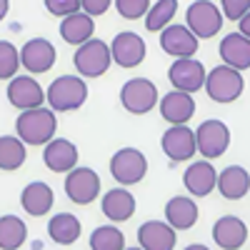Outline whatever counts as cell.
Here are the masks:
<instances>
[{"instance_id":"cell-22","label":"cell","mask_w":250,"mask_h":250,"mask_svg":"<svg viewBox=\"0 0 250 250\" xmlns=\"http://www.w3.org/2000/svg\"><path fill=\"white\" fill-rule=\"evenodd\" d=\"M55 203V193H53V188L48 183H30L23 188V193H20V208L33 215V218H40V215H45L50 208Z\"/></svg>"},{"instance_id":"cell-37","label":"cell","mask_w":250,"mask_h":250,"mask_svg":"<svg viewBox=\"0 0 250 250\" xmlns=\"http://www.w3.org/2000/svg\"><path fill=\"white\" fill-rule=\"evenodd\" d=\"M238 28H240L238 33H243L245 38H250V10H248V13H245V15L238 20Z\"/></svg>"},{"instance_id":"cell-12","label":"cell","mask_w":250,"mask_h":250,"mask_svg":"<svg viewBox=\"0 0 250 250\" xmlns=\"http://www.w3.org/2000/svg\"><path fill=\"white\" fill-rule=\"evenodd\" d=\"M110 55H113V62H118L120 68H138L145 60V55H148V48H145V40L138 33L125 30L113 38Z\"/></svg>"},{"instance_id":"cell-36","label":"cell","mask_w":250,"mask_h":250,"mask_svg":"<svg viewBox=\"0 0 250 250\" xmlns=\"http://www.w3.org/2000/svg\"><path fill=\"white\" fill-rule=\"evenodd\" d=\"M110 3H113V0H80V10H83V13H88L90 18H95V15H105L108 8H110Z\"/></svg>"},{"instance_id":"cell-16","label":"cell","mask_w":250,"mask_h":250,"mask_svg":"<svg viewBox=\"0 0 250 250\" xmlns=\"http://www.w3.org/2000/svg\"><path fill=\"white\" fill-rule=\"evenodd\" d=\"M175 243V228L163 220H148L138 228V245L143 250H173Z\"/></svg>"},{"instance_id":"cell-27","label":"cell","mask_w":250,"mask_h":250,"mask_svg":"<svg viewBox=\"0 0 250 250\" xmlns=\"http://www.w3.org/2000/svg\"><path fill=\"white\" fill-rule=\"evenodd\" d=\"M80 233H83L80 220L73 213H58L48 223V235L58 245H73L80 238Z\"/></svg>"},{"instance_id":"cell-25","label":"cell","mask_w":250,"mask_h":250,"mask_svg":"<svg viewBox=\"0 0 250 250\" xmlns=\"http://www.w3.org/2000/svg\"><path fill=\"white\" fill-rule=\"evenodd\" d=\"M165 220L168 225H173L175 230H190L198 223V205L195 200L185 198V195H175L165 205Z\"/></svg>"},{"instance_id":"cell-39","label":"cell","mask_w":250,"mask_h":250,"mask_svg":"<svg viewBox=\"0 0 250 250\" xmlns=\"http://www.w3.org/2000/svg\"><path fill=\"white\" fill-rule=\"evenodd\" d=\"M185 250H210V248H205V245H200V243H193V245H188Z\"/></svg>"},{"instance_id":"cell-4","label":"cell","mask_w":250,"mask_h":250,"mask_svg":"<svg viewBox=\"0 0 250 250\" xmlns=\"http://www.w3.org/2000/svg\"><path fill=\"white\" fill-rule=\"evenodd\" d=\"M73 62H75V70H78L80 78H100L113 62L110 45H105L98 38H90L88 43L78 45Z\"/></svg>"},{"instance_id":"cell-14","label":"cell","mask_w":250,"mask_h":250,"mask_svg":"<svg viewBox=\"0 0 250 250\" xmlns=\"http://www.w3.org/2000/svg\"><path fill=\"white\" fill-rule=\"evenodd\" d=\"M8 100L18 110H33L45 103V90L40 88V83L28 75H15L8 85Z\"/></svg>"},{"instance_id":"cell-6","label":"cell","mask_w":250,"mask_h":250,"mask_svg":"<svg viewBox=\"0 0 250 250\" xmlns=\"http://www.w3.org/2000/svg\"><path fill=\"white\" fill-rule=\"evenodd\" d=\"M185 25L198 40H208V38H215L223 28V13L218 5H213L210 0H195L190 3L185 13Z\"/></svg>"},{"instance_id":"cell-8","label":"cell","mask_w":250,"mask_h":250,"mask_svg":"<svg viewBox=\"0 0 250 250\" xmlns=\"http://www.w3.org/2000/svg\"><path fill=\"white\" fill-rule=\"evenodd\" d=\"M195 145H198V150L203 153L205 160H215L228 150V145H230V128H228L223 120H215V118L205 120L195 130Z\"/></svg>"},{"instance_id":"cell-10","label":"cell","mask_w":250,"mask_h":250,"mask_svg":"<svg viewBox=\"0 0 250 250\" xmlns=\"http://www.w3.org/2000/svg\"><path fill=\"white\" fill-rule=\"evenodd\" d=\"M205 65L195 58H178L170 70H168V80L173 90H183V93H195L205 85Z\"/></svg>"},{"instance_id":"cell-30","label":"cell","mask_w":250,"mask_h":250,"mask_svg":"<svg viewBox=\"0 0 250 250\" xmlns=\"http://www.w3.org/2000/svg\"><path fill=\"white\" fill-rule=\"evenodd\" d=\"M175 13H178V0H158L155 5H150L148 15H145V28L150 33H160L173 23Z\"/></svg>"},{"instance_id":"cell-11","label":"cell","mask_w":250,"mask_h":250,"mask_svg":"<svg viewBox=\"0 0 250 250\" xmlns=\"http://www.w3.org/2000/svg\"><path fill=\"white\" fill-rule=\"evenodd\" d=\"M160 148L173 163H185L190 160L198 150L195 145V130H190L188 125H170L160 138Z\"/></svg>"},{"instance_id":"cell-17","label":"cell","mask_w":250,"mask_h":250,"mask_svg":"<svg viewBox=\"0 0 250 250\" xmlns=\"http://www.w3.org/2000/svg\"><path fill=\"white\" fill-rule=\"evenodd\" d=\"M160 48L163 53L178 58H193L198 50V38L188 30V25H168L160 30Z\"/></svg>"},{"instance_id":"cell-34","label":"cell","mask_w":250,"mask_h":250,"mask_svg":"<svg viewBox=\"0 0 250 250\" xmlns=\"http://www.w3.org/2000/svg\"><path fill=\"white\" fill-rule=\"evenodd\" d=\"M45 10L55 18H68L80 10V0H43Z\"/></svg>"},{"instance_id":"cell-3","label":"cell","mask_w":250,"mask_h":250,"mask_svg":"<svg viewBox=\"0 0 250 250\" xmlns=\"http://www.w3.org/2000/svg\"><path fill=\"white\" fill-rule=\"evenodd\" d=\"M205 93L213 103H220V105H228L243 95V88H245V80H243V73L230 68V65H218L213 68L210 73L205 75Z\"/></svg>"},{"instance_id":"cell-9","label":"cell","mask_w":250,"mask_h":250,"mask_svg":"<svg viewBox=\"0 0 250 250\" xmlns=\"http://www.w3.org/2000/svg\"><path fill=\"white\" fill-rule=\"evenodd\" d=\"M65 195L75 205H90L100 195V175L93 168H73L65 175Z\"/></svg>"},{"instance_id":"cell-21","label":"cell","mask_w":250,"mask_h":250,"mask_svg":"<svg viewBox=\"0 0 250 250\" xmlns=\"http://www.w3.org/2000/svg\"><path fill=\"white\" fill-rule=\"evenodd\" d=\"M100 210L113 223H125L135 213V198L128 188H110L100 200Z\"/></svg>"},{"instance_id":"cell-26","label":"cell","mask_w":250,"mask_h":250,"mask_svg":"<svg viewBox=\"0 0 250 250\" xmlns=\"http://www.w3.org/2000/svg\"><path fill=\"white\" fill-rule=\"evenodd\" d=\"M93 33H95L93 18L88 13H83V10L62 18V23H60V38L65 40V43H70V45L88 43V40L93 38Z\"/></svg>"},{"instance_id":"cell-35","label":"cell","mask_w":250,"mask_h":250,"mask_svg":"<svg viewBox=\"0 0 250 250\" xmlns=\"http://www.w3.org/2000/svg\"><path fill=\"white\" fill-rule=\"evenodd\" d=\"M250 10V0H220V13L228 18V20H238Z\"/></svg>"},{"instance_id":"cell-5","label":"cell","mask_w":250,"mask_h":250,"mask_svg":"<svg viewBox=\"0 0 250 250\" xmlns=\"http://www.w3.org/2000/svg\"><path fill=\"white\" fill-rule=\"evenodd\" d=\"M158 88L148 78H130L120 88V105L133 113V115H145L158 105Z\"/></svg>"},{"instance_id":"cell-20","label":"cell","mask_w":250,"mask_h":250,"mask_svg":"<svg viewBox=\"0 0 250 250\" xmlns=\"http://www.w3.org/2000/svg\"><path fill=\"white\" fill-rule=\"evenodd\" d=\"M213 240L223 250H240L248 240V225L238 215H223L213 225Z\"/></svg>"},{"instance_id":"cell-15","label":"cell","mask_w":250,"mask_h":250,"mask_svg":"<svg viewBox=\"0 0 250 250\" xmlns=\"http://www.w3.org/2000/svg\"><path fill=\"white\" fill-rule=\"evenodd\" d=\"M158 108L163 120H168L170 125H188V120L195 115V100L190 93L170 90L158 100Z\"/></svg>"},{"instance_id":"cell-1","label":"cell","mask_w":250,"mask_h":250,"mask_svg":"<svg viewBox=\"0 0 250 250\" xmlns=\"http://www.w3.org/2000/svg\"><path fill=\"white\" fill-rule=\"evenodd\" d=\"M55 130H58L55 110L45 105L33 110H20L15 120V133L25 145H48L55 138Z\"/></svg>"},{"instance_id":"cell-38","label":"cell","mask_w":250,"mask_h":250,"mask_svg":"<svg viewBox=\"0 0 250 250\" xmlns=\"http://www.w3.org/2000/svg\"><path fill=\"white\" fill-rule=\"evenodd\" d=\"M8 10H10V3H8V0H0V20L8 15Z\"/></svg>"},{"instance_id":"cell-40","label":"cell","mask_w":250,"mask_h":250,"mask_svg":"<svg viewBox=\"0 0 250 250\" xmlns=\"http://www.w3.org/2000/svg\"><path fill=\"white\" fill-rule=\"evenodd\" d=\"M125 250H143V248H125Z\"/></svg>"},{"instance_id":"cell-2","label":"cell","mask_w":250,"mask_h":250,"mask_svg":"<svg viewBox=\"0 0 250 250\" xmlns=\"http://www.w3.org/2000/svg\"><path fill=\"white\" fill-rule=\"evenodd\" d=\"M45 100H48L50 110H58V113L78 110L80 105H85V100H88L85 78H80V75H60V78H55L45 90Z\"/></svg>"},{"instance_id":"cell-28","label":"cell","mask_w":250,"mask_h":250,"mask_svg":"<svg viewBox=\"0 0 250 250\" xmlns=\"http://www.w3.org/2000/svg\"><path fill=\"white\" fill-rule=\"evenodd\" d=\"M25 158V143L18 135H0V170H18Z\"/></svg>"},{"instance_id":"cell-13","label":"cell","mask_w":250,"mask_h":250,"mask_svg":"<svg viewBox=\"0 0 250 250\" xmlns=\"http://www.w3.org/2000/svg\"><path fill=\"white\" fill-rule=\"evenodd\" d=\"M55 58H58L55 45L45 38H30L28 43L20 48V65L33 75L48 73L55 65Z\"/></svg>"},{"instance_id":"cell-29","label":"cell","mask_w":250,"mask_h":250,"mask_svg":"<svg viewBox=\"0 0 250 250\" xmlns=\"http://www.w3.org/2000/svg\"><path fill=\"white\" fill-rule=\"evenodd\" d=\"M28 238V228L18 215L0 218V250H18Z\"/></svg>"},{"instance_id":"cell-19","label":"cell","mask_w":250,"mask_h":250,"mask_svg":"<svg viewBox=\"0 0 250 250\" xmlns=\"http://www.w3.org/2000/svg\"><path fill=\"white\" fill-rule=\"evenodd\" d=\"M183 183L188 188V193L195 198H205L215 190L218 185V170L210 165V160H198L193 165H188V170L183 175Z\"/></svg>"},{"instance_id":"cell-31","label":"cell","mask_w":250,"mask_h":250,"mask_svg":"<svg viewBox=\"0 0 250 250\" xmlns=\"http://www.w3.org/2000/svg\"><path fill=\"white\" fill-rule=\"evenodd\" d=\"M90 250H125V235L115 225H100L90 233Z\"/></svg>"},{"instance_id":"cell-33","label":"cell","mask_w":250,"mask_h":250,"mask_svg":"<svg viewBox=\"0 0 250 250\" xmlns=\"http://www.w3.org/2000/svg\"><path fill=\"white\" fill-rule=\"evenodd\" d=\"M115 8L120 18L125 20H138L143 15H148L150 10V0H115Z\"/></svg>"},{"instance_id":"cell-18","label":"cell","mask_w":250,"mask_h":250,"mask_svg":"<svg viewBox=\"0 0 250 250\" xmlns=\"http://www.w3.org/2000/svg\"><path fill=\"white\" fill-rule=\"evenodd\" d=\"M43 163L53 173H70L78 168V148L68 138H53L43 150Z\"/></svg>"},{"instance_id":"cell-24","label":"cell","mask_w":250,"mask_h":250,"mask_svg":"<svg viewBox=\"0 0 250 250\" xmlns=\"http://www.w3.org/2000/svg\"><path fill=\"white\" fill-rule=\"evenodd\" d=\"M218 190L225 200H240L250 190V173L243 165H228L225 170L218 173Z\"/></svg>"},{"instance_id":"cell-7","label":"cell","mask_w":250,"mask_h":250,"mask_svg":"<svg viewBox=\"0 0 250 250\" xmlns=\"http://www.w3.org/2000/svg\"><path fill=\"white\" fill-rule=\"evenodd\" d=\"M148 173V160L138 148H120L110 158V175L118 185H135Z\"/></svg>"},{"instance_id":"cell-23","label":"cell","mask_w":250,"mask_h":250,"mask_svg":"<svg viewBox=\"0 0 250 250\" xmlns=\"http://www.w3.org/2000/svg\"><path fill=\"white\" fill-rule=\"evenodd\" d=\"M220 58L225 65H230L235 70H248L250 68V38L243 33H228L220 40Z\"/></svg>"},{"instance_id":"cell-32","label":"cell","mask_w":250,"mask_h":250,"mask_svg":"<svg viewBox=\"0 0 250 250\" xmlns=\"http://www.w3.org/2000/svg\"><path fill=\"white\" fill-rule=\"evenodd\" d=\"M20 68V50L10 40H0V80H13Z\"/></svg>"}]
</instances>
